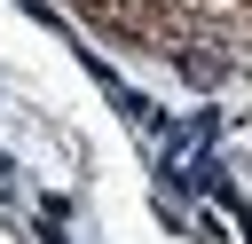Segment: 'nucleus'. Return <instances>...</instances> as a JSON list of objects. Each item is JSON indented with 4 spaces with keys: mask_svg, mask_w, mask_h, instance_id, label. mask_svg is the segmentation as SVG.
Here are the masks:
<instances>
[{
    "mask_svg": "<svg viewBox=\"0 0 252 244\" xmlns=\"http://www.w3.org/2000/svg\"><path fill=\"white\" fill-rule=\"evenodd\" d=\"M173 71H181L197 94H213V87L236 71V47H228V39H181V47H173Z\"/></svg>",
    "mask_w": 252,
    "mask_h": 244,
    "instance_id": "obj_1",
    "label": "nucleus"
},
{
    "mask_svg": "<svg viewBox=\"0 0 252 244\" xmlns=\"http://www.w3.org/2000/svg\"><path fill=\"white\" fill-rule=\"evenodd\" d=\"M244 31H252V24H244Z\"/></svg>",
    "mask_w": 252,
    "mask_h": 244,
    "instance_id": "obj_2",
    "label": "nucleus"
}]
</instances>
